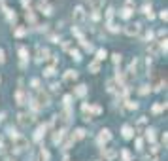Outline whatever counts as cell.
<instances>
[{
    "mask_svg": "<svg viewBox=\"0 0 168 161\" xmlns=\"http://www.w3.org/2000/svg\"><path fill=\"white\" fill-rule=\"evenodd\" d=\"M161 140H162V146L166 148V142H168V135H166V133H162V139H161Z\"/></svg>",
    "mask_w": 168,
    "mask_h": 161,
    "instance_id": "f35d334b",
    "label": "cell"
},
{
    "mask_svg": "<svg viewBox=\"0 0 168 161\" xmlns=\"http://www.w3.org/2000/svg\"><path fill=\"white\" fill-rule=\"evenodd\" d=\"M74 21L76 23H83L85 21V10H83V6H76L74 8Z\"/></svg>",
    "mask_w": 168,
    "mask_h": 161,
    "instance_id": "277c9868",
    "label": "cell"
},
{
    "mask_svg": "<svg viewBox=\"0 0 168 161\" xmlns=\"http://www.w3.org/2000/svg\"><path fill=\"white\" fill-rule=\"evenodd\" d=\"M113 12H115L113 8H108V12H106V21H108V23L111 21V17H113Z\"/></svg>",
    "mask_w": 168,
    "mask_h": 161,
    "instance_id": "f1b7e54d",
    "label": "cell"
},
{
    "mask_svg": "<svg viewBox=\"0 0 168 161\" xmlns=\"http://www.w3.org/2000/svg\"><path fill=\"white\" fill-rule=\"evenodd\" d=\"M25 17H27V21H29V23H36V15H34V13H32L30 10H27Z\"/></svg>",
    "mask_w": 168,
    "mask_h": 161,
    "instance_id": "484cf974",
    "label": "cell"
},
{
    "mask_svg": "<svg viewBox=\"0 0 168 161\" xmlns=\"http://www.w3.org/2000/svg\"><path fill=\"white\" fill-rule=\"evenodd\" d=\"M0 6H4V0H0Z\"/></svg>",
    "mask_w": 168,
    "mask_h": 161,
    "instance_id": "c3c4849f",
    "label": "cell"
},
{
    "mask_svg": "<svg viewBox=\"0 0 168 161\" xmlns=\"http://www.w3.org/2000/svg\"><path fill=\"white\" fill-rule=\"evenodd\" d=\"M43 74H45V76H53V74H55V68H53V66L45 68V72H43Z\"/></svg>",
    "mask_w": 168,
    "mask_h": 161,
    "instance_id": "d6a6232c",
    "label": "cell"
},
{
    "mask_svg": "<svg viewBox=\"0 0 168 161\" xmlns=\"http://www.w3.org/2000/svg\"><path fill=\"white\" fill-rule=\"evenodd\" d=\"M91 17H93V21H98V19H100V13H98V12H94Z\"/></svg>",
    "mask_w": 168,
    "mask_h": 161,
    "instance_id": "60d3db41",
    "label": "cell"
},
{
    "mask_svg": "<svg viewBox=\"0 0 168 161\" xmlns=\"http://www.w3.org/2000/svg\"><path fill=\"white\" fill-rule=\"evenodd\" d=\"M47 55H49V51H47L45 48H42V45L36 50V61H38V63H43V61L47 59Z\"/></svg>",
    "mask_w": 168,
    "mask_h": 161,
    "instance_id": "8992f818",
    "label": "cell"
},
{
    "mask_svg": "<svg viewBox=\"0 0 168 161\" xmlns=\"http://www.w3.org/2000/svg\"><path fill=\"white\" fill-rule=\"evenodd\" d=\"M40 85V80H32V87H38Z\"/></svg>",
    "mask_w": 168,
    "mask_h": 161,
    "instance_id": "f6af8a7d",
    "label": "cell"
},
{
    "mask_svg": "<svg viewBox=\"0 0 168 161\" xmlns=\"http://www.w3.org/2000/svg\"><path fill=\"white\" fill-rule=\"evenodd\" d=\"M70 101H72V95H66V97H64V104L68 106V104H70Z\"/></svg>",
    "mask_w": 168,
    "mask_h": 161,
    "instance_id": "7bdbcfd3",
    "label": "cell"
},
{
    "mask_svg": "<svg viewBox=\"0 0 168 161\" xmlns=\"http://www.w3.org/2000/svg\"><path fill=\"white\" fill-rule=\"evenodd\" d=\"M146 139H148L149 142L155 140V129H148V131H146Z\"/></svg>",
    "mask_w": 168,
    "mask_h": 161,
    "instance_id": "603a6c76",
    "label": "cell"
},
{
    "mask_svg": "<svg viewBox=\"0 0 168 161\" xmlns=\"http://www.w3.org/2000/svg\"><path fill=\"white\" fill-rule=\"evenodd\" d=\"M78 78V72L76 70H66L64 72V82H74Z\"/></svg>",
    "mask_w": 168,
    "mask_h": 161,
    "instance_id": "30bf717a",
    "label": "cell"
},
{
    "mask_svg": "<svg viewBox=\"0 0 168 161\" xmlns=\"http://www.w3.org/2000/svg\"><path fill=\"white\" fill-rule=\"evenodd\" d=\"M119 15H121L123 19H129V17L132 15V10H130V8H123V10H121V13H119Z\"/></svg>",
    "mask_w": 168,
    "mask_h": 161,
    "instance_id": "7402d4cb",
    "label": "cell"
},
{
    "mask_svg": "<svg viewBox=\"0 0 168 161\" xmlns=\"http://www.w3.org/2000/svg\"><path fill=\"white\" fill-rule=\"evenodd\" d=\"M106 55H108V53H106V50H98V51H97V61H98V63H100V61H104V59H106Z\"/></svg>",
    "mask_w": 168,
    "mask_h": 161,
    "instance_id": "4316f807",
    "label": "cell"
},
{
    "mask_svg": "<svg viewBox=\"0 0 168 161\" xmlns=\"http://www.w3.org/2000/svg\"><path fill=\"white\" fill-rule=\"evenodd\" d=\"M64 133H66V131H64V129H61V131H57V133L53 135V142H55V144L62 142V136H64Z\"/></svg>",
    "mask_w": 168,
    "mask_h": 161,
    "instance_id": "2e32d148",
    "label": "cell"
},
{
    "mask_svg": "<svg viewBox=\"0 0 168 161\" xmlns=\"http://www.w3.org/2000/svg\"><path fill=\"white\" fill-rule=\"evenodd\" d=\"M127 108H130V110H136V108H138V102H130V101H129V102H127Z\"/></svg>",
    "mask_w": 168,
    "mask_h": 161,
    "instance_id": "e575fe53",
    "label": "cell"
},
{
    "mask_svg": "<svg viewBox=\"0 0 168 161\" xmlns=\"http://www.w3.org/2000/svg\"><path fill=\"white\" fill-rule=\"evenodd\" d=\"M4 12H6V17H8L11 23L17 19V15H15V12H13V10H10V8H6V6H4Z\"/></svg>",
    "mask_w": 168,
    "mask_h": 161,
    "instance_id": "44dd1931",
    "label": "cell"
},
{
    "mask_svg": "<svg viewBox=\"0 0 168 161\" xmlns=\"http://www.w3.org/2000/svg\"><path fill=\"white\" fill-rule=\"evenodd\" d=\"M30 121H32L30 114H27V112H21V114H19V123H21V125H29Z\"/></svg>",
    "mask_w": 168,
    "mask_h": 161,
    "instance_id": "52a82bcc",
    "label": "cell"
},
{
    "mask_svg": "<svg viewBox=\"0 0 168 161\" xmlns=\"http://www.w3.org/2000/svg\"><path fill=\"white\" fill-rule=\"evenodd\" d=\"M123 157H125V161H130V152L129 150H123Z\"/></svg>",
    "mask_w": 168,
    "mask_h": 161,
    "instance_id": "74e56055",
    "label": "cell"
},
{
    "mask_svg": "<svg viewBox=\"0 0 168 161\" xmlns=\"http://www.w3.org/2000/svg\"><path fill=\"white\" fill-rule=\"evenodd\" d=\"M34 102L42 108V106H47V102H49V97H47V93H42V91H40V93H38V97L34 99Z\"/></svg>",
    "mask_w": 168,
    "mask_h": 161,
    "instance_id": "5b68a950",
    "label": "cell"
},
{
    "mask_svg": "<svg viewBox=\"0 0 168 161\" xmlns=\"http://www.w3.org/2000/svg\"><path fill=\"white\" fill-rule=\"evenodd\" d=\"M123 139H132V136H134V131H132V127L130 125H123Z\"/></svg>",
    "mask_w": 168,
    "mask_h": 161,
    "instance_id": "9c48e42d",
    "label": "cell"
},
{
    "mask_svg": "<svg viewBox=\"0 0 168 161\" xmlns=\"http://www.w3.org/2000/svg\"><path fill=\"white\" fill-rule=\"evenodd\" d=\"M6 152V144H4V140H0V154H4Z\"/></svg>",
    "mask_w": 168,
    "mask_h": 161,
    "instance_id": "ab89813d",
    "label": "cell"
},
{
    "mask_svg": "<svg viewBox=\"0 0 168 161\" xmlns=\"http://www.w3.org/2000/svg\"><path fill=\"white\" fill-rule=\"evenodd\" d=\"M83 136H85V129H81V127H79V129H76V131H74V135H72V140H81Z\"/></svg>",
    "mask_w": 168,
    "mask_h": 161,
    "instance_id": "4fadbf2b",
    "label": "cell"
},
{
    "mask_svg": "<svg viewBox=\"0 0 168 161\" xmlns=\"http://www.w3.org/2000/svg\"><path fill=\"white\" fill-rule=\"evenodd\" d=\"M13 148H15V152H23V150H27L29 148V140L25 139V136H15L13 139Z\"/></svg>",
    "mask_w": 168,
    "mask_h": 161,
    "instance_id": "6da1fadb",
    "label": "cell"
},
{
    "mask_svg": "<svg viewBox=\"0 0 168 161\" xmlns=\"http://www.w3.org/2000/svg\"><path fill=\"white\" fill-rule=\"evenodd\" d=\"M140 93H142V95H148V93H149V85H142V87H140Z\"/></svg>",
    "mask_w": 168,
    "mask_h": 161,
    "instance_id": "1f68e13d",
    "label": "cell"
},
{
    "mask_svg": "<svg viewBox=\"0 0 168 161\" xmlns=\"http://www.w3.org/2000/svg\"><path fill=\"white\" fill-rule=\"evenodd\" d=\"M36 161H49V152L42 148V150L38 152V157H36Z\"/></svg>",
    "mask_w": 168,
    "mask_h": 161,
    "instance_id": "8fae6325",
    "label": "cell"
},
{
    "mask_svg": "<svg viewBox=\"0 0 168 161\" xmlns=\"http://www.w3.org/2000/svg\"><path fill=\"white\" fill-rule=\"evenodd\" d=\"M23 2V6H30V0H21Z\"/></svg>",
    "mask_w": 168,
    "mask_h": 161,
    "instance_id": "bcb514c9",
    "label": "cell"
},
{
    "mask_svg": "<svg viewBox=\"0 0 168 161\" xmlns=\"http://www.w3.org/2000/svg\"><path fill=\"white\" fill-rule=\"evenodd\" d=\"M142 146H143V140L142 139H136V150H142Z\"/></svg>",
    "mask_w": 168,
    "mask_h": 161,
    "instance_id": "8d00e7d4",
    "label": "cell"
},
{
    "mask_svg": "<svg viewBox=\"0 0 168 161\" xmlns=\"http://www.w3.org/2000/svg\"><path fill=\"white\" fill-rule=\"evenodd\" d=\"M74 93H76L78 97H85V95H87V85H83V83H81V85H78Z\"/></svg>",
    "mask_w": 168,
    "mask_h": 161,
    "instance_id": "9a60e30c",
    "label": "cell"
},
{
    "mask_svg": "<svg viewBox=\"0 0 168 161\" xmlns=\"http://www.w3.org/2000/svg\"><path fill=\"white\" fill-rule=\"evenodd\" d=\"M164 108H166V102H157V104H153L151 110H153V114H161Z\"/></svg>",
    "mask_w": 168,
    "mask_h": 161,
    "instance_id": "ac0fdd59",
    "label": "cell"
},
{
    "mask_svg": "<svg viewBox=\"0 0 168 161\" xmlns=\"http://www.w3.org/2000/svg\"><path fill=\"white\" fill-rule=\"evenodd\" d=\"M6 57H4V50H0V63H4Z\"/></svg>",
    "mask_w": 168,
    "mask_h": 161,
    "instance_id": "ee69618b",
    "label": "cell"
},
{
    "mask_svg": "<svg viewBox=\"0 0 168 161\" xmlns=\"http://www.w3.org/2000/svg\"><path fill=\"white\" fill-rule=\"evenodd\" d=\"M70 53H72V57H74L76 61H81V55H79V51H78V50H70Z\"/></svg>",
    "mask_w": 168,
    "mask_h": 161,
    "instance_id": "f546056e",
    "label": "cell"
},
{
    "mask_svg": "<svg viewBox=\"0 0 168 161\" xmlns=\"http://www.w3.org/2000/svg\"><path fill=\"white\" fill-rule=\"evenodd\" d=\"M45 129H47L45 125H40V127L36 129V133H34V140H42V136L45 135Z\"/></svg>",
    "mask_w": 168,
    "mask_h": 161,
    "instance_id": "7c38bea8",
    "label": "cell"
},
{
    "mask_svg": "<svg viewBox=\"0 0 168 161\" xmlns=\"http://www.w3.org/2000/svg\"><path fill=\"white\" fill-rule=\"evenodd\" d=\"M13 34H15L17 38H21V36H25V34H27V29H23V27H17V29L13 31Z\"/></svg>",
    "mask_w": 168,
    "mask_h": 161,
    "instance_id": "cb8c5ba5",
    "label": "cell"
},
{
    "mask_svg": "<svg viewBox=\"0 0 168 161\" xmlns=\"http://www.w3.org/2000/svg\"><path fill=\"white\" fill-rule=\"evenodd\" d=\"M102 155H104L108 161H111V159L117 157V152H115V150H102Z\"/></svg>",
    "mask_w": 168,
    "mask_h": 161,
    "instance_id": "5bb4252c",
    "label": "cell"
},
{
    "mask_svg": "<svg viewBox=\"0 0 168 161\" xmlns=\"http://www.w3.org/2000/svg\"><path fill=\"white\" fill-rule=\"evenodd\" d=\"M8 135L11 136V139H15V136H19V133H17V131H15L13 127H8Z\"/></svg>",
    "mask_w": 168,
    "mask_h": 161,
    "instance_id": "4dcf8cb0",
    "label": "cell"
},
{
    "mask_svg": "<svg viewBox=\"0 0 168 161\" xmlns=\"http://www.w3.org/2000/svg\"><path fill=\"white\" fill-rule=\"evenodd\" d=\"M111 140V131L110 129H100L98 133V144H106Z\"/></svg>",
    "mask_w": 168,
    "mask_h": 161,
    "instance_id": "3957f363",
    "label": "cell"
},
{
    "mask_svg": "<svg viewBox=\"0 0 168 161\" xmlns=\"http://www.w3.org/2000/svg\"><path fill=\"white\" fill-rule=\"evenodd\" d=\"M111 59H113V63L117 64V63H121V55H119V53H113L111 55Z\"/></svg>",
    "mask_w": 168,
    "mask_h": 161,
    "instance_id": "836d02e7",
    "label": "cell"
},
{
    "mask_svg": "<svg viewBox=\"0 0 168 161\" xmlns=\"http://www.w3.org/2000/svg\"><path fill=\"white\" fill-rule=\"evenodd\" d=\"M15 101H17V104H25L27 102V97H25V91H23V89L15 91Z\"/></svg>",
    "mask_w": 168,
    "mask_h": 161,
    "instance_id": "ba28073f",
    "label": "cell"
},
{
    "mask_svg": "<svg viewBox=\"0 0 168 161\" xmlns=\"http://www.w3.org/2000/svg\"><path fill=\"white\" fill-rule=\"evenodd\" d=\"M159 17H161V19H162V21H166V19H168V12H166V10H162V12H161V15H159Z\"/></svg>",
    "mask_w": 168,
    "mask_h": 161,
    "instance_id": "d590c367",
    "label": "cell"
},
{
    "mask_svg": "<svg viewBox=\"0 0 168 161\" xmlns=\"http://www.w3.org/2000/svg\"><path fill=\"white\" fill-rule=\"evenodd\" d=\"M89 2H91V6H93L94 12H98V10L104 6V0H89Z\"/></svg>",
    "mask_w": 168,
    "mask_h": 161,
    "instance_id": "e0dca14e",
    "label": "cell"
},
{
    "mask_svg": "<svg viewBox=\"0 0 168 161\" xmlns=\"http://www.w3.org/2000/svg\"><path fill=\"white\" fill-rule=\"evenodd\" d=\"M89 70H91L93 74H97V72L100 70V63H98V61H93V63L89 64Z\"/></svg>",
    "mask_w": 168,
    "mask_h": 161,
    "instance_id": "d6986e66",
    "label": "cell"
},
{
    "mask_svg": "<svg viewBox=\"0 0 168 161\" xmlns=\"http://www.w3.org/2000/svg\"><path fill=\"white\" fill-rule=\"evenodd\" d=\"M40 10H42L45 15H51V13H53V8H51L49 4H42V2H40Z\"/></svg>",
    "mask_w": 168,
    "mask_h": 161,
    "instance_id": "ffe728a7",
    "label": "cell"
},
{
    "mask_svg": "<svg viewBox=\"0 0 168 161\" xmlns=\"http://www.w3.org/2000/svg\"><path fill=\"white\" fill-rule=\"evenodd\" d=\"M4 120V114H0V121H2Z\"/></svg>",
    "mask_w": 168,
    "mask_h": 161,
    "instance_id": "7dc6e473",
    "label": "cell"
},
{
    "mask_svg": "<svg viewBox=\"0 0 168 161\" xmlns=\"http://www.w3.org/2000/svg\"><path fill=\"white\" fill-rule=\"evenodd\" d=\"M153 38V32L149 31V32H146V36H143V40H151Z\"/></svg>",
    "mask_w": 168,
    "mask_h": 161,
    "instance_id": "b9f144b4",
    "label": "cell"
},
{
    "mask_svg": "<svg viewBox=\"0 0 168 161\" xmlns=\"http://www.w3.org/2000/svg\"><path fill=\"white\" fill-rule=\"evenodd\" d=\"M19 55H21L23 61H27V59H29V50H27V48H19Z\"/></svg>",
    "mask_w": 168,
    "mask_h": 161,
    "instance_id": "d4e9b609",
    "label": "cell"
},
{
    "mask_svg": "<svg viewBox=\"0 0 168 161\" xmlns=\"http://www.w3.org/2000/svg\"><path fill=\"white\" fill-rule=\"evenodd\" d=\"M108 29H110L111 32H119V27L115 25V23H113V21H110V23H108Z\"/></svg>",
    "mask_w": 168,
    "mask_h": 161,
    "instance_id": "83f0119b",
    "label": "cell"
},
{
    "mask_svg": "<svg viewBox=\"0 0 168 161\" xmlns=\"http://www.w3.org/2000/svg\"><path fill=\"white\" fill-rule=\"evenodd\" d=\"M140 31H142L140 23H134V25H127V27H125V34H127V36H138Z\"/></svg>",
    "mask_w": 168,
    "mask_h": 161,
    "instance_id": "7a4b0ae2",
    "label": "cell"
}]
</instances>
